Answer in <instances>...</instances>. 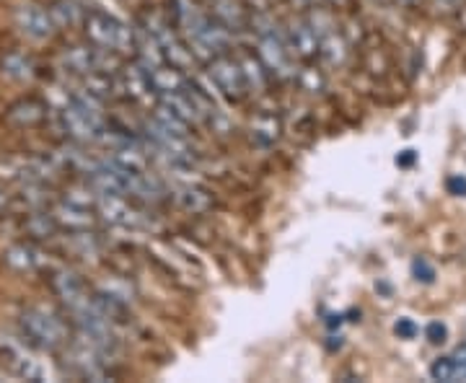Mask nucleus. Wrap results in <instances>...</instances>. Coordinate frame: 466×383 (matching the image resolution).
I'll return each instance as SVG.
<instances>
[{"instance_id": "4", "label": "nucleus", "mask_w": 466, "mask_h": 383, "mask_svg": "<svg viewBox=\"0 0 466 383\" xmlns=\"http://www.w3.org/2000/svg\"><path fill=\"white\" fill-rule=\"evenodd\" d=\"M208 76L210 81L216 84V88L231 101H244L249 88H247V81H244V73H241V66L236 57H228L226 52H220L216 57L208 60Z\"/></svg>"}, {"instance_id": "30", "label": "nucleus", "mask_w": 466, "mask_h": 383, "mask_svg": "<svg viewBox=\"0 0 466 383\" xmlns=\"http://www.w3.org/2000/svg\"><path fill=\"white\" fill-rule=\"evenodd\" d=\"M300 5H309V8H314V5H321V3H327V0H296Z\"/></svg>"}, {"instance_id": "10", "label": "nucleus", "mask_w": 466, "mask_h": 383, "mask_svg": "<svg viewBox=\"0 0 466 383\" xmlns=\"http://www.w3.org/2000/svg\"><path fill=\"white\" fill-rule=\"evenodd\" d=\"M3 262L11 267L14 272H39V269L50 265V254H45L32 241H18V244L5 249Z\"/></svg>"}, {"instance_id": "31", "label": "nucleus", "mask_w": 466, "mask_h": 383, "mask_svg": "<svg viewBox=\"0 0 466 383\" xmlns=\"http://www.w3.org/2000/svg\"><path fill=\"white\" fill-rule=\"evenodd\" d=\"M327 3H334V5H342L345 0H327Z\"/></svg>"}, {"instance_id": "23", "label": "nucleus", "mask_w": 466, "mask_h": 383, "mask_svg": "<svg viewBox=\"0 0 466 383\" xmlns=\"http://www.w3.org/2000/svg\"><path fill=\"white\" fill-rule=\"evenodd\" d=\"M412 275H415L417 283H435V267L431 265L428 259H422V257H415V259H412Z\"/></svg>"}, {"instance_id": "5", "label": "nucleus", "mask_w": 466, "mask_h": 383, "mask_svg": "<svg viewBox=\"0 0 466 383\" xmlns=\"http://www.w3.org/2000/svg\"><path fill=\"white\" fill-rule=\"evenodd\" d=\"M96 213L106 223H112L116 228H127V231H148L153 226V220L143 210H137L127 202V197H119V195H99Z\"/></svg>"}, {"instance_id": "26", "label": "nucleus", "mask_w": 466, "mask_h": 383, "mask_svg": "<svg viewBox=\"0 0 466 383\" xmlns=\"http://www.w3.org/2000/svg\"><path fill=\"white\" fill-rule=\"evenodd\" d=\"M446 189L453 197H466V176L464 174H451L446 179Z\"/></svg>"}, {"instance_id": "6", "label": "nucleus", "mask_w": 466, "mask_h": 383, "mask_svg": "<svg viewBox=\"0 0 466 383\" xmlns=\"http://www.w3.org/2000/svg\"><path fill=\"white\" fill-rule=\"evenodd\" d=\"M143 26L156 36V42L161 45V50H164V55H167V60L171 66L182 67L184 70V67L192 63V50H187V45L179 39V34L171 26L168 18L158 16V14H148Z\"/></svg>"}, {"instance_id": "28", "label": "nucleus", "mask_w": 466, "mask_h": 383, "mask_svg": "<svg viewBox=\"0 0 466 383\" xmlns=\"http://www.w3.org/2000/svg\"><path fill=\"white\" fill-rule=\"evenodd\" d=\"M417 161V153L415 150H401L400 156H397V166H412Z\"/></svg>"}, {"instance_id": "27", "label": "nucleus", "mask_w": 466, "mask_h": 383, "mask_svg": "<svg viewBox=\"0 0 466 383\" xmlns=\"http://www.w3.org/2000/svg\"><path fill=\"white\" fill-rule=\"evenodd\" d=\"M451 358H453V366H456V381H466V342L459 345Z\"/></svg>"}, {"instance_id": "29", "label": "nucleus", "mask_w": 466, "mask_h": 383, "mask_svg": "<svg viewBox=\"0 0 466 383\" xmlns=\"http://www.w3.org/2000/svg\"><path fill=\"white\" fill-rule=\"evenodd\" d=\"M5 210H8V195H5V189L0 186V216H3Z\"/></svg>"}, {"instance_id": "3", "label": "nucleus", "mask_w": 466, "mask_h": 383, "mask_svg": "<svg viewBox=\"0 0 466 383\" xmlns=\"http://www.w3.org/2000/svg\"><path fill=\"white\" fill-rule=\"evenodd\" d=\"M18 327L29 345L39 350H63L67 345V327L45 308H26L18 317Z\"/></svg>"}, {"instance_id": "14", "label": "nucleus", "mask_w": 466, "mask_h": 383, "mask_svg": "<svg viewBox=\"0 0 466 383\" xmlns=\"http://www.w3.org/2000/svg\"><path fill=\"white\" fill-rule=\"evenodd\" d=\"M210 16L216 18L220 26H226L228 32H244L249 26V11L244 5V0H213L210 3Z\"/></svg>"}, {"instance_id": "24", "label": "nucleus", "mask_w": 466, "mask_h": 383, "mask_svg": "<svg viewBox=\"0 0 466 383\" xmlns=\"http://www.w3.org/2000/svg\"><path fill=\"white\" fill-rule=\"evenodd\" d=\"M425 337H428V342L441 345V342H446L449 329H446V324H443V321H431V324L425 327Z\"/></svg>"}, {"instance_id": "19", "label": "nucleus", "mask_w": 466, "mask_h": 383, "mask_svg": "<svg viewBox=\"0 0 466 383\" xmlns=\"http://www.w3.org/2000/svg\"><path fill=\"white\" fill-rule=\"evenodd\" d=\"M50 14H52V18H55V24H57V26L70 29V26H78V24H84L86 8H81V3H78V0H52Z\"/></svg>"}, {"instance_id": "8", "label": "nucleus", "mask_w": 466, "mask_h": 383, "mask_svg": "<svg viewBox=\"0 0 466 383\" xmlns=\"http://www.w3.org/2000/svg\"><path fill=\"white\" fill-rule=\"evenodd\" d=\"M14 24H16L18 32L24 34L26 39H34V42H45V39H50L52 34L57 32V24L52 18L50 8H42L36 3H21V5H16Z\"/></svg>"}, {"instance_id": "17", "label": "nucleus", "mask_w": 466, "mask_h": 383, "mask_svg": "<svg viewBox=\"0 0 466 383\" xmlns=\"http://www.w3.org/2000/svg\"><path fill=\"white\" fill-rule=\"evenodd\" d=\"M0 70L11 81L21 84V81H32L34 76H36V63H34L32 55H26V52L21 50H11L0 57Z\"/></svg>"}, {"instance_id": "1", "label": "nucleus", "mask_w": 466, "mask_h": 383, "mask_svg": "<svg viewBox=\"0 0 466 383\" xmlns=\"http://www.w3.org/2000/svg\"><path fill=\"white\" fill-rule=\"evenodd\" d=\"M249 26L254 29V36H257V55L269 70V76L278 78V81H293L299 76L296 52L290 50L283 26H278L267 14L251 16Z\"/></svg>"}, {"instance_id": "32", "label": "nucleus", "mask_w": 466, "mask_h": 383, "mask_svg": "<svg viewBox=\"0 0 466 383\" xmlns=\"http://www.w3.org/2000/svg\"><path fill=\"white\" fill-rule=\"evenodd\" d=\"M208 3H213V0H208Z\"/></svg>"}, {"instance_id": "20", "label": "nucleus", "mask_w": 466, "mask_h": 383, "mask_svg": "<svg viewBox=\"0 0 466 383\" xmlns=\"http://www.w3.org/2000/svg\"><path fill=\"white\" fill-rule=\"evenodd\" d=\"M280 137V125L272 115H259L251 122V140L262 148H269Z\"/></svg>"}, {"instance_id": "13", "label": "nucleus", "mask_w": 466, "mask_h": 383, "mask_svg": "<svg viewBox=\"0 0 466 383\" xmlns=\"http://www.w3.org/2000/svg\"><path fill=\"white\" fill-rule=\"evenodd\" d=\"M52 217L57 220V226H60V228H67V231H88V228L96 223V217H94V213H91V207L67 200V197L60 202L55 210H52Z\"/></svg>"}, {"instance_id": "15", "label": "nucleus", "mask_w": 466, "mask_h": 383, "mask_svg": "<svg viewBox=\"0 0 466 383\" xmlns=\"http://www.w3.org/2000/svg\"><path fill=\"white\" fill-rule=\"evenodd\" d=\"M115 86L116 91H122V94L130 96V99H143V96H148L150 91H153L148 70L140 66V63L119 67V78L115 81Z\"/></svg>"}, {"instance_id": "11", "label": "nucleus", "mask_w": 466, "mask_h": 383, "mask_svg": "<svg viewBox=\"0 0 466 383\" xmlns=\"http://www.w3.org/2000/svg\"><path fill=\"white\" fill-rule=\"evenodd\" d=\"M47 112L50 106L36 96H24V99L14 101L5 112V122L14 125L18 130H29V127H36L47 119Z\"/></svg>"}, {"instance_id": "18", "label": "nucleus", "mask_w": 466, "mask_h": 383, "mask_svg": "<svg viewBox=\"0 0 466 383\" xmlns=\"http://www.w3.org/2000/svg\"><path fill=\"white\" fill-rule=\"evenodd\" d=\"M238 66H241V73H244V81H247V88L249 94H265L269 88V70L265 67V63L259 60V55L254 57L249 52H244L241 57H236Z\"/></svg>"}, {"instance_id": "16", "label": "nucleus", "mask_w": 466, "mask_h": 383, "mask_svg": "<svg viewBox=\"0 0 466 383\" xmlns=\"http://www.w3.org/2000/svg\"><path fill=\"white\" fill-rule=\"evenodd\" d=\"M174 200H177V205H179L182 210L192 213V216L208 213V210L213 207L210 192L198 186V184H182V186H177V189H174Z\"/></svg>"}, {"instance_id": "22", "label": "nucleus", "mask_w": 466, "mask_h": 383, "mask_svg": "<svg viewBox=\"0 0 466 383\" xmlns=\"http://www.w3.org/2000/svg\"><path fill=\"white\" fill-rule=\"evenodd\" d=\"M431 378L433 381H456V366H453V358H438L433 366H431Z\"/></svg>"}, {"instance_id": "12", "label": "nucleus", "mask_w": 466, "mask_h": 383, "mask_svg": "<svg viewBox=\"0 0 466 383\" xmlns=\"http://www.w3.org/2000/svg\"><path fill=\"white\" fill-rule=\"evenodd\" d=\"M285 36H288V45L290 50L296 52V57H303V60H311L319 55V39L314 26L309 24V18L299 16L290 18L288 26H285Z\"/></svg>"}, {"instance_id": "2", "label": "nucleus", "mask_w": 466, "mask_h": 383, "mask_svg": "<svg viewBox=\"0 0 466 383\" xmlns=\"http://www.w3.org/2000/svg\"><path fill=\"white\" fill-rule=\"evenodd\" d=\"M84 32L91 45L109 52H133L135 50V32L122 24L119 18L109 16L104 11H86Z\"/></svg>"}, {"instance_id": "25", "label": "nucleus", "mask_w": 466, "mask_h": 383, "mask_svg": "<svg viewBox=\"0 0 466 383\" xmlns=\"http://www.w3.org/2000/svg\"><path fill=\"white\" fill-rule=\"evenodd\" d=\"M394 334H397L400 339H415L417 334H420V327H417L412 318H400V321L394 324Z\"/></svg>"}, {"instance_id": "9", "label": "nucleus", "mask_w": 466, "mask_h": 383, "mask_svg": "<svg viewBox=\"0 0 466 383\" xmlns=\"http://www.w3.org/2000/svg\"><path fill=\"white\" fill-rule=\"evenodd\" d=\"M0 370L5 376H14L18 381H45L47 370L39 360H34L26 350H21L18 345H0Z\"/></svg>"}, {"instance_id": "21", "label": "nucleus", "mask_w": 466, "mask_h": 383, "mask_svg": "<svg viewBox=\"0 0 466 383\" xmlns=\"http://www.w3.org/2000/svg\"><path fill=\"white\" fill-rule=\"evenodd\" d=\"M299 84L303 86V91H309V94H321L324 88H327V78L319 73L317 67H303L299 70Z\"/></svg>"}, {"instance_id": "7", "label": "nucleus", "mask_w": 466, "mask_h": 383, "mask_svg": "<svg viewBox=\"0 0 466 383\" xmlns=\"http://www.w3.org/2000/svg\"><path fill=\"white\" fill-rule=\"evenodd\" d=\"M50 287L70 314L84 311V308H88L94 303V293H88L84 280L76 272H70V269H55L50 275Z\"/></svg>"}]
</instances>
